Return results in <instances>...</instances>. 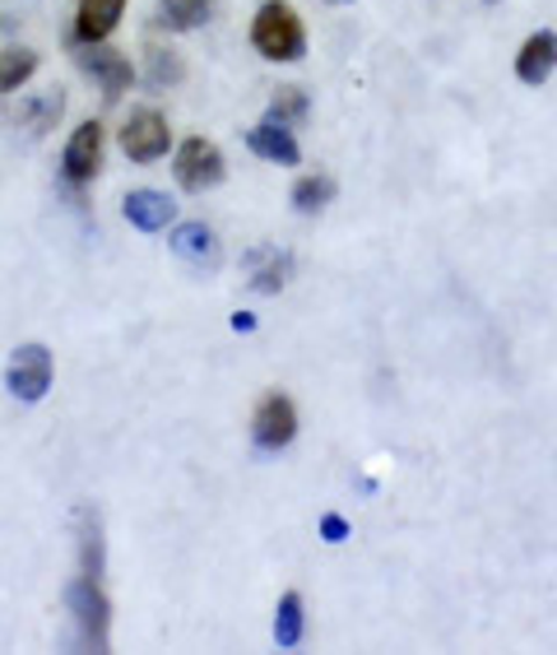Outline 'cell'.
<instances>
[{
	"mask_svg": "<svg viewBox=\"0 0 557 655\" xmlns=\"http://www.w3.org/2000/svg\"><path fill=\"white\" fill-rule=\"evenodd\" d=\"M181 61H177V51H149V85L153 89H163V85H177L181 80Z\"/></svg>",
	"mask_w": 557,
	"mask_h": 655,
	"instance_id": "cell-21",
	"label": "cell"
},
{
	"mask_svg": "<svg viewBox=\"0 0 557 655\" xmlns=\"http://www.w3.org/2000/svg\"><path fill=\"white\" fill-rule=\"evenodd\" d=\"M251 42L265 61H298L307 51V33H302V19L288 0H265L251 19Z\"/></svg>",
	"mask_w": 557,
	"mask_h": 655,
	"instance_id": "cell-1",
	"label": "cell"
},
{
	"mask_svg": "<svg viewBox=\"0 0 557 655\" xmlns=\"http://www.w3.org/2000/svg\"><path fill=\"white\" fill-rule=\"evenodd\" d=\"M126 0H79V14H74V38L79 42H108L112 29L121 23Z\"/></svg>",
	"mask_w": 557,
	"mask_h": 655,
	"instance_id": "cell-9",
	"label": "cell"
},
{
	"mask_svg": "<svg viewBox=\"0 0 557 655\" xmlns=\"http://www.w3.org/2000/svg\"><path fill=\"white\" fill-rule=\"evenodd\" d=\"M172 251L196 270H215L219 266V238H215V228H205V224H181L172 232Z\"/></svg>",
	"mask_w": 557,
	"mask_h": 655,
	"instance_id": "cell-11",
	"label": "cell"
},
{
	"mask_svg": "<svg viewBox=\"0 0 557 655\" xmlns=\"http://www.w3.org/2000/svg\"><path fill=\"white\" fill-rule=\"evenodd\" d=\"M330 200H335V177H326V172H311L294 187V205L302 215H316V209H326Z\"/></svg>",
	"mask_w": 557,
	"mask_h": 655,
	"instance_id": "cell-18",
	"label": "cell"
},
{
	"mask_svg": "<svg viewBox=\"0 0 557 655\" xmlns=\"http://www.w3.org/2000/svg\"><path fill=\"white\" fill-rule=\"evenodd\" d=\"M232 330H256V317H251V311H237V317H232Z\"/></svg>",
	"mask_w": 557,
	"mask_h": 655,
	"instance_id": "cell-23",
	"label": "cell"
},
{
	"mask_svg": "<svg viewBox=\"0 0 557 655\" xmlns=\"http://www.w3.org/2000/svg\"><path fill=\"white\" fill-rule=\"evenodd\" d=\"M251 437L260 441L265 451L288 447V441L298 437V409H294V400L279 396V390H270V396H265L256 405V414H251Z\"/></svg>",
	"mask_w": 557,
	"mask_h": 655,
	"instance_id": "cell-6",
	"label": "cell"
},
{
	"mask_svg": "<svg viewBox=\"0 0 557 655\" xmlns=\"http://www.w3.org/2000/svg\"><path fill=\"white\" fill-rule=\"evenodd\" d=\"M209 19V0H158V23L177 33H191Z\"/></svg>",
	"mask_w": 557,
	"mask_h": 655,
	"instance_id": "cell-14",
	"label": "cell"
},
{
	"mask_svg": "<svg viewBox=\"0 0 557 655\" xmlns=\"http://www.w3.org/2000/svg\"><path fill=\"white\" fill-rule=\"evenodd\" d=\"M33 70H38V51L29 47L0 51V93H14L23 80H33Z\"/></svg>",
	"mask_w": 557,
	"mask_h": 655,
	"instance_id": "cell-16",
	"label": "cell"
},
{
	"mask_svg": "<svg viewBox=\"0 0 557 655\" xmlns=\"http://www.w3.org/2000/svg\"><path fill=\"white\" fill-rule=\"evenodd\" d=\"M488 6H497V0H488Z\"/></svg>",
	"mask_w": 557,
	"mask_h": 655,
	"instance_id": "cell-25",
	"label": "cell"
},
{
	"mask_svg": "<svg viewBox=\"0 0 557 655\" xmlns=\"http://www.w3.org/2000/svg\"><path fill=\"white\" fill-rule=\"evenodd\" d=\"M121 209H126V219L136 224L140 232H158V228H168V224H172V215H177V205H172L163 191H130Z\"/></svg>",
	"mask_w": 557,
	"mask_h": 655,
	"instance_id": "cell-12",
	"label": "cell"
},
{
	"mask_svg": "<svg viewBox=\"0 0 557 655\" xmlns=\"http://www.w3.org/2000/svg\"><path fill=\"white\" fill-rule=\"evenodd\" d=\"M61 108H66V102H61V93L51 89V93H38V98H23L19 108H14V121H19V126H29L33 136H38V130H47L51 121L61 117Z\"/></svg>",
	"mask_w": 557,
	"mask_h": 655,
	"instance_id": "cell-15",
	"label": "cell"
},
{
	"mask_svg": "<svg viewBox=\"0 0 557 655\" xmlns=\"http://www.w3.org/2000/svg\"><path fill=\"white\" fill-rule=\"evenodd\" d=\"M168 145H172V130L153 108L130 112V121L121 126V149L130 163H158L168 153Z\"/></svg>",
	"mask_w": 557,
	"mask_h": 655,
	"instance_id": "cell-3",
	"label": "cell"
},
{
	"mask_svg": "<svg viewBox=\"0 0 557 655\" xmlns=\"http://www.w3.org/2000/svg\"><path fill=\"white\" fill-rule=\"evenodd\" d=\"M247 145H251V153H260V159H270V163H284V168H294L302 159L294 130L279 121H260L256 130H247Z\"/></svg>",
	"mask_w": 557,
	"mask_h": 655,
	"instance_id": "cell-10",
	"label": "cell"
},
{
	"mask_svg": "<svg viewBox=\"0 0 557 655\" xmlns=\"http://www.w3.org/2000/svg\"><path fill=\"white\" fill-rule=\"evenodd\" d=\"M177 181L186 191H215L219 181H223V153H219V145H209V140H186L181 149H177Z\"/></svg>",
	"mask_w": 557,
	"mask_h": 655,
	"instance_id": "cell-5",
	"label": "cell"
},
{
	"mask_svg": "<svg viewBox=\"0 0 557 655\" xmlns=\"http://www.w3.org/2000/svg\"><path fill=\"white\" fill-rule=\"evenodd\" d=\"M553 70H557V33H535V38L520 47L516 75H520L525 85H544Z\"/></svg>",
	"mask_w": 557,
	"mask_h": 655,
	"instance_id": "cell-13",
	"label": "cell"
},
{
	"mask_svg": "<svg viewBox=\"0 0 557 655\" xmlns=\"http://www.w3.org/2000/svg\"><path fill=\"white\" fill-rule=\"evenodd\" d=\"M275 642L288 651V646H298L302 642V595L288 591L279 599V614H275Z\"/></svg>",
	"mask_w": 557,
	"mask_h": 655,
	"instance_id": "cell-17",
	"label": "cell"
},
{
	"mask_svg": "<svg viewBox=\"0 0 557 655\" xmlns=\"http://www.w3.org/2000/svg\"><path fill=\"white\" fill-rule=\"evenodd\" d=\"M321 535H326V544H344V539H349V520H344V516H321Z\"/></svg>",
	"mask_w": 557,
	"mask_h": 655,
	"instance_id": "cell-22",
	"label": "cell"
},
{
	"mask_svg": "<svg viewBox=\"0 0 557 655\" xmlns=\"http://www.w3.org/2000/svg\"><path fill=\"white\" fill-rule=\"evenodd\" d=\"M61 168H66V177L74 181V187H84V181L98 177V168H102V126H98V121H84V126H79L74 136H70Z\"/></svg>",
	"mask_w": 557,
	"mask_h": 655,
	"instance_id": "cell-8",
	"label": "cell"
},
{
	"mask_svg": "<svg viewBox=\"0 0 557 655\" xmlns=\"http://www.w3.org/2000/svg\"><path fill=\"white\" fill-rule=\"evenodd\" d=\"M260 266L251 270V288H260V294H279L284 279H288V256L279 251H256Z\"/></svg>",
	"mask_w": 557,
	"mask_h": 655,
	"instance_id": "cell-19",
	"label": "cell"
},
{
	"mask_svg": "<svg viewBox=\"0 0 557 655\" xmlns=\"http://www.w3.org/2000/svg\"><path fill=\"white\" fill-rule=\"evenodd\" d=\"M330 6H344V0H330Z\"/></svg>",
	"mask_w": 557,
	"mask_h": 655,
	"instance_id": "cell-24",
	"label": "cell"
},
{
	"mask_svg": "<svg viewBox=\"0 0 557 655\" xmlns=\"http://www.w3.org/2000/svg\"><path fill=\"white\" fill-rule=\"evenodd\" d=\"M70 614H74V623H79V637H84L93 651H108L112 605H108V595H102L98 576H84V572H79V582L70 586Z\"/></svg>",
	"mask_w": 557,
	"mask_h": 655,
	"instance_id": "cell-2",
	"label": "cell"
},
{
	"mask_svg": "<svg viewBox=\"0 0 557 655\" xmlns=\"http://www.w3.org/2000/svg\"><path fill=\"white\" fill-rule=\"evenodd\" d=\"M89 51L79 57V66H84V75H93V80L102 85V98H121L130 85H136V66H130L126 51L117 47H102V42H84Z\"/></svg>",
	"mask_w": 557,
	"mask_h": 655,
	"instance_id": "cell-7",
	"label": "cell"
},
{
	"mask_svg": "<svg viewBox=\"0 0 557 655\" xmlns=\"http://www.w3.org/2000/svg\"><path fill=\"white\" fill-rule=\"evenodd\" d=\"M302 117H307V93H302L298 85H284V89H275V98H270V117H265V121L294 126V121H302Z\"/></svg>",
	"mask_w": 557,
	"mask_h": 655,
	"instance_id": "cell-20",
	"label": "cell"
},
{
	"mask_svg": "<svg viewBox=\"0 0 557 655\" xmlns=\"http://www.w3.org/2000/svg\"><path fill=\"white\" fill-rule=\"evenodd\" d=\"M6 386H10V396L23 400V405L42 400L47 386H51V354H47L42 345H19V349L10 354Z\"/></svg>",
	"mask_w": 557,
	"mask_h": 655,
	"instance_id": "cell-4",
	"label": "cell"
}]
</instances>
